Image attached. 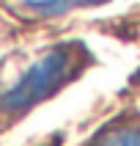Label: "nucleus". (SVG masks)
Wrapping results in <instances>:
<instances>
[{
    "instance_id": "nucleus-2",
    "label": "nucleus",
    "mask_w": 140,
    "mask_h": 146,
    "mask_svg": "<svg viewBox=\"0 0 140 146\" xmlns=\"http://www.w3.org/2000/svg\"><path fill=\"white\" fill-rule=\"evenodd\" d=\"M107 0H28L25 8L41 17H55V14H66L72 8H85V6H102Z\"/></svg>"
},
{
    "instance_id": "nucleus-1",
    "label": "nucleus",
    "mask_w": 140,
    "mask_h": 146,
    "mask_svg": "<svg viewBox=\"0 0 140 146\" xmlns=\"http://www.w3.org/2000/svg\"><path fill=\"white\" fill-rule=\"evenodd\" d=\"M88 61V50L77 41H66L49 50L39 64H33L11 88L0 97V105L6 113H25L39 102L49 99L52 94L63 88L69 80L80 74L82 64Z\"/></svg>"
},
{
    "instance_id": "nucleus-3",
    "label": "nucleus",
    "mask_w": 140,
    "mask_h": 146,
    "mask_svg": "<svg viewBox=\"0 0 140 146\" xmlns=\"http://www.w3.org/2000/svg\"><path fill=\"white\" fill-rule=\"evenodd\" d=\"M91 146H140V127L137 124L110 127V130H105Z\"/></svg>"
}]
</instances>
